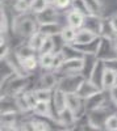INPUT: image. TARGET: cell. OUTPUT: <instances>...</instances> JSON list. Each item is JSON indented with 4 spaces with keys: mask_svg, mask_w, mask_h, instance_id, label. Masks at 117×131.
<instances>
[{
    "mask_svg": "<svg viewBox=\"0 0 117 131\" xmlns=\"http://www.w3.org/2000/svg\"><path fill=\"white\" fill-rule=\"evenodd\" d=\"M38 23L36 16L32 13H21L13 20V30L16 34H18L23 38H30L36 31H38Z\"/></svg>",
    "mask_w": 117,
    "mask_h": 131,
    "instance_id": "cell-1",
    "label": "cell"
},
{
    "mask_svg": "<svg viewBox=\"0 0 117 131\" xmlns=\"http://www.w3.org/2000/svg\"><path fill=\"white\" fill-rule=\"evenodd\" d=\"M29 84V79L24 75H16L9 78L8 83H4V96L5 97H16L17 94L25 92ZM2 85V86H3Z\"/></svg>",
    "mask_w": 117,
    "mask_h": 131,
    "instance_id": "cell-2",
    "label": "cell"
},
{
    "mask_svg": "<svg viewBox=\"0 0 117 131\" xmlns=\"http://www.w3.org/2000/svg\"><path fill=\"white\" fill-rule=\"evenodd\" d=\"M114 36H101L100 45L96 52V58L104 62H108L117 58V50L114 46Z\"/></svg>",
    "mask_w": 117,
    "mask_h": 131,
    "instance_id": "cell-3",
    "label": "cell"
},
{
    "mask_svg": "<svg viewBox=\"0 0 117 131\" xmlns=\"http://www.w3.org/2000/svg\"><path fill=\"white\" fill-rule=\"evenodd\" d=\"M86 80V76L83 73H70V75H65L59 79L58 86L61 91H63L65 93H76L78 89L80 88L82 83Z\"/></svg>",
    "mask_w": 117,
    "mask_h": 131,
    "instance_id": "cell-4",
    "label": "cell"
},
{
    "mask_svg": "<svg viewBox=\"0 0 117 131\" xmlns=\"http://www.w3.org/2000/svg\"><path fill=\"white\" fill-rule=\"evenodd\" d=\"M86 67V55L84 57H74V58H69L65 60V63L62 64V67L59 70H57L55 72L59 75L62 73L65 75H70V73H82Z\"/></svg>",
    "mask_w": 117,
    "mask_h": 131,
    "instance_id": "cell-5",
    "label": "cell"
},
{
    "mask_svg": "<svg viewBox=\"0 0 117 131\" xmlns=\"http://www.w3.org/2000/svg\"><path fill=\"white\" fill-rule=\"evenodd\" d=\"M111 110L109 107L105 105L103 107H99V109H95V110H91L87 113V118H88V123L91 126V128H95V130H100L104 125H105V121L107 118L111 115Z\"/></svg>",
    "mask_w": 117,
    "mask_h": 131,
    "instance_id": "cell-6",
    "label": "cell"
},
{
    "mask_svg": "<svg viewBox=\"0 0 117 131\" xmlns=\"http://www.w3.org/2000/svg\"><path fill=\"white\" fill-rule=\"evenodd\" d=\"M37 18L38 24H49V23H55L58 21L59 13H58V8L54 4H49L44 10H41L40 13L34 15Z\"/></svg>",
    "mask_w": 117,
    "mask_h": 131,
    "instance_id": "cell-7",
    "label": "cell"
},
{
    "mask_svg": "<svg viewBox=\"0 0 117 131\" xmlns=\"http://www.w3.org/2000/svg\"><path fill=\"white\" fill-rule=\"evenodd\" d=\"M117 84V71L109 66H105L101 76V89L109 92L113 86Z\"/></svg>",
    "mask_w": 117,
    "mask_h": 131,
    "instance_id": "cell-8",
    "label": "cell"
},
{
    "mask_svg": "<svg viewBox=\"0 0 117 131\" xmlns=\"http://www.w3.org/2000/svg\"><path fill=\"white\" fill-rule=\"evenodd\" d=\"M100 37H101L100 34H98V33H95V31L83 26V28L78 29L76 38L71 45H86V43H91V42H93L95 39H98Z\"/></svg>",
    "mask_w": 117,
    "mask_h": 131,
    "instance_id": "cell-9",
    "label": "cell"
},
{
    "mask_svg": "<svg viewBox=\"0 0 117 131\" xmlns=\"http://www.w3.org/2000/svg\"><path fill=\"white\" fill-rule=\"evenodd\" d=\"M53 107L57 115L67 109V93L61 91L59 88H55L53 92Z\"/></svg>",
    "mask_w": 117,
    "mask_h": 131,
    "instance_id": "cell-10",
    "label": "cell"
},
{
    "mask_svg": "<svg viewBox=\"0 0 117 131\" xmlns=\"http://www.w3.org/2000/svg\"><path fill=\"white\" fill-rule=\"evenodd\" d=\"M105 91H100L96 94H93L88 98H86V110L87 113L91 110H95V109H99L105 106V102H107V96L104 94Z\"/></svg>",
    "mask_w": 117,
    "mask_h": 131,
    "instance_id": "cell-11",
    "label": "cell"
},
{
    "mask_svg": "<svg viewBox=\"0 0 117 131\" xmlns=\"http://www.w3.org/2000/svg\"><path fill=\"white\" fill-rule=\"evenodd\" d=\"M100 91H103L101 86H99L98 84H95L93 81H91L90 79L86 78V80L82 83L80 88L78 89L76 93H78L79 96H82L83 98H88V97H91V96H93V94H96V93L100 92Z\"/></svg>",
    "mask_w": 117,
    "mask_h": 131,
    "instance_id": "cell-12",
    "label": "cell"
},
{
    "mask_svg": "<svg viewBox=\"0 0 117 131\" xmlns=\"http://www.w3.org/2000/svg\"><path fill=\"white\" fill-rule=\"evenodd\" d=\"M59 83V78H58V73L54 72H47L44 73L40 78L38 81V88H47V89H55L58 86Z\"/></svg>",
    "mask_w": 117,
    "mask_h": 131,
    "instance_id": "cell-13",
    "label": "cell"
},
{
    "mask_svg": "<svg viewBox=\"0 0 117 131\" xmlns=\"http://www.w3.org/2000/svg\"><path fill=\"white\" fill-rule=\"evenodd\" d=\"M66 20H67V25L75 28V29H80V28L84 26L86 16L76 9H71L66 13Z\"/></svg>",
    "mask_w": 117,
    "mask_h": 131,
    "instance_id": "cell-14",
    "label": "cell"
},
{
    "mask_svg": "<svg viewBox=\"0 0 117 131\" xmlns=\"http://www.w3.org/2000/svg\"><path fill=\"white\" fill-rule=\"evenodd\" d=\"M63 26L55 21V23H49V24H40L38 25V31H41L42 34H45L46 37H54L61 34Z\"/></svg>",
    "mask_w": 117,
    "mask_h": 131,
    "instance_id": "cell-15",
    "label": "cell"
},
{
    "mask_svg": "<svg viewBox=\"0 0 117 131\" xmlns=\"http://www.w3.org/2000/svg\"><path fill=\"white\" fill-rule=\"evenodd\" d=\"M84 28H87L95 33L101 36V30H103V20L98 15H88L86 16V21H84Z\"/></svg>",
    "mask_w": 117,
    "mask_h": 131,
    "instance_id": "cell-16",
    "label": "cell"
},
{
    "mask_svg": "<svg viewBox=\"0 0 117 131\" xmlns=\"http://www.w3.org/2000/svg\"><path fill=\"white\" fill-rule=\"evenodd\" d=\"M57 122L61 126H74V125H76V117L67 107L57 115Z\"/></svg>",
    "mask_w": 117,
    "mask_h": 131,
    "instance_id": "cell-17",
    "label": "cell"
},
{
    "mask_svg": "<svg viewBox=\"0 0 117 131\" xmlns=\"http://www.w3.org/2000/svg\"><path fill=\"white\" fill-rule=\"evenodd\" d=\"M17 62L20 64L21 70H23V72H32L37 68V66H40L36 55H30V57H26V58H23V59L17 58Z\"/></svg>",
    "mask_w": 117,
    "mask_h": 131,
    "instance_id": "cell-18",
    "label": "cell"
},
{
    "mask_svg": "<svg viewBox=\"0 0 117 131\" xmlns=\"http://www.w3.org/2000/svg\"><path fill=\"white\" fill-rule=\"evenodd\" d=\"M76 34H78V29L67 25V26H63L59 36H61V38L63 39V42H65L66 45H71V43L75 41Z\"/></svg>",
    "mask_w": 117,
    "mask_h": 131,
    "instance_id": "cell-19",
    "label": "cell"
},
{
    "mask_svg": "<svg viewBox=\"0 0 117 131\" xmlns=\"http://www.w3.org/2000/svg\"><path fill=\"white\" fill-rule=\"evenodd\" d=\"M33 113L38 117H46V118H53V113H51V107H50V102H45V101H38V104L36 105V107L33 109Z\"/></svg>",
    "mask_w": 117,
    "mask_h": 131,
    "instance_id": "cell-20",
    "label": "cell"
},
{
    "mask_svg": "<svg viewBox=\"0 0 117 131\" xmlns=\"http://www.w3.org/2000/svg\"><path fill=\"white\" fill-rule=\"evenodd\" d=\"M45 39H46V36H45V34H42L41 31H36L34 34L29 38L28 45H29L32 49H33L34 51H37V52H38V51L41 50L42 45H44Z\"/></svg>",
    "mask_w": 117,
    "mask_h": 131,
    "instance_id": "cell-21",
    "label": "cell"
},
{
    "mask_svg": "<svg viewBox=\"0 0 117 131\" xmlns=\"http://www.w3.org/2000/svg\"><path fill=\"white\" fill-rule=\"evenodd\" d=\"M53 62H54V52L40 54L38 63L42 70H53Z\"/></svg>",
    "mask_w": 117,
    "mask_h": 131,
    "instance_id": "cell-22",
    "label": "cell"
},
{
    "mask_svg": "<svg viewBox=\"0 0 117 131\" xmlns=\"http://www.w3.org/2000/svg\"><path fill=\"white\" fill-rule=\"evenodd\" d=\"M53 92L54 89H47V88H36L34 94L38 101H45V102H51L53 101Z\"/></svg>",
    "mask_w": 117,
    "mask_h": 131,
    "instance_id": "cell-23",
    "label": "cell"
},
{
    "mask_svg": "<svg viewBox=\"0 0 117 131\" xmlns=\"http://www.w3.org/2000/svg\"><path fill=\"white\" fill-rule=\"evenodd\" d=\"M90 9L91 15H98V16H101V12H103V4L100 0H84Z\"/></svg>",
    "mask_w": 117,
    "mask_h": 131,
    "instance_id": "cell-24",
    "label": "cell"
},
{
    "mask_svg": "<svg viewBox=\"0 0 117 131\" xmlns=\"http://www.w3.org/2000/svg\"><path fill=\"white\" fill-rule=\"evenodd\" d=\"M50 3V0H32L30 3V12L33 15L40 13L41 10H44Z\"/></svg>",
    "mask_w": 117,
    "mask_h": 131,
    "instance_id": "cell-25",
    "label": "cell"
},
{
    "mask_svg": "<svg viewBox=\"0 0 117 131\" xmlns=\"http://www.w3.org/2000/svg\"><path fill=\"white\" fill-rule=\"evenodd\" d=\"M55 39L54 37H46L44 45H42L41 50L38 51L40 54H47V52H55Z\"/></svg>",
    "mask_w": 117,
    "mask_h": 131,
    "instance_id": "cell-26",
    "label": "cell"
},
{
    "mask_svg": "<svg viewBox=\"0 0 117 131\" xmlns=\"http://www.w3.org/2000/svg\"><path fill=\"white\" fill-rule=\"evenodd\" d=\"M30 3L32 0H16L13 4V9L17 13H26L28 10H30Z\"/></svg>",
    "mask_w": 117,
    "mask_h": 131,
    "instance_id": "cell-27",
    "label": "cell"
},
{
    "mask_svg": "<svg viewBox=\"0 0 117 131\" xmlns=\"http://www.w3.org/2000/svg\"><path fill=\"white\" fill-rule=\"evenodd\" d=\"M34 52H37V51H34V50L26 43L25 46H20V47L16 50V58L23 59V58H26V57H30V55H34Z\"/></svg>",
    "mask_w": 117,
    "mask_h": 131,
    "instance_id": "cell-28",
    "label": "cell"
},
{
    "mask_svg": "<svg viewBox=\"0 0 117 131\" xmlns=\"http://www.w3.org/2000/svg\"><path fill=\"white\" fill-rule=\"evenodd\" d=\"M71 7H72V9H76V10H79V12H82L84 16L91 15L90 9H88V7H87V4H86L84 0H72Z\"/></svg>",
    "mask_w": 117,
    "mask_h": 131,
    "instance_id": "cell-29",
    "label": "cell"
},
{
    "mask_svg": "<svg viewBox=\"0 0 117 131\" xmlns=\"http://www.w3.org/2000/svg\"><path fill=\"white\" fill-rule=\"evenodd\" d=\"M66 60V55H65V52H63L62 50L59 51H55L54 52V62H53V70L57 71L62 67V64L65 63Z\"/></svg>",
    "mask_w": 117,
    "mask_h": 131,
    "instance_id": "cell-30",
    "label": "cell"
},
{
    "mask_svg": "<svg viewBox=\"0 0 117 131\" xmlns=\"http://www.w3.org/2000/svg\"><path fill=\"white\" fill-rule=\"evenodd\" d=\"M104 128L109 130V131H117V113H112L107 118L105 125H104Z\"/></svg>",
    "mask_w": 117,
    "mask_h": 131,
    "instance_id": "cell-31",
    "label": "cell"
},
{
    "mask_svg": "<svg viewBox=\"0 0 117 131\" xmlns=\"http://www.w3.org/2000/svg\"><path fill=\"white\" fill-rule=\"evenodd\" d=\"M8 30V18H7V13H5V9L2 5V12H0V31L5 34Z\"/></svg>",
    "mask_w": 117,
    "mask_h": 131,
    "instance_id": "cell-32",
    "label": "cell"
},
{
    "mask_svg": "<svg viewBox=\"0 0 117 131\" xmlns=\"http://www.w3.org/2000/svg\"><path fill=\"white\" fill-rule=\"evenodd\" d=\"M33 122V131H46L50 130L49 123H46L45 121H32Z\"/></svg>",
    "mask_w": 117,
    "mask_h": 131,
    "instance_id": "cell-33",
    "label": "cell"
},
{
    "mask_svg": "<svg viewBox=\"0 0 117 131\" xmlns=\"http://www.w3.org/2000/svg\"><path fill=\"white\" fill-rule=\"evenodd\" d=\"M58 9H66L72 4V0H53L51 2Z\"/></svg>",
    "mask_w": 117,
    "mask_h": 131,
    "instance_id": "cell-34",
    "label": "cell"
},
{
    "mask_svg": "<svg viewBox=\"0 0 117 131\" xmlns=\"http://www.w3.org/2000/svg\"><path fill=\"white\" fill-rule=\"evenodd\" d=\"M109 93V98H111V102L116 107V110H117V84L113 86V88L108 92Z\"/></svg>",
    "mask_w": 117,
    "mask_h": 131,
    "instance_id": "cell-35",
    "label": "cell"
},
{
    "mask_svg": "<svg viewBox=\"0 0 117 131\" xmlns=\"http://www.w3.org/2000/svg\"><path fill=\"white\" fill-rule=\"evenodd\" d=\"M109 24H111V26H112L113 33H114V34H117V13L113 15V16L109 18Z\"/></svg>",
    "mask_w": 117,
    "mask_h": 131,
    "instance_id": "cell-36",
    "label": "cell"
},
{
    "mask_svg": "<svg viewBox=\"0 0 117 131\" xmlns=\"http://www.w3.org/2000/svg\"><path fill=\"white\" fill-rule=\"evenodd\" d=\"M113 39H114V46H116V50H117V34H114Z\"/></svg>",
    "mask_w": 117,
    "mask_h": 131,
    "instance_id": "cell-37",
    "label": "cell"
}]
</instances>
